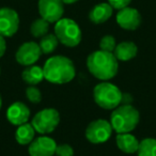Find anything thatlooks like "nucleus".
I'll use <instances>...</instances> for the list:
<instances>
[{
	"mask_svg": "<svg viewBox=\"0 0 156 156\" xmlns=\"http://www.w3.org/2000/svg\"><path fill=\"white\" fill-rule=\"evenodd\" d=\"M138 156H156V139L144 138L139 142Z\"/></svg>",
	"mask_w": 156,
	"mask_h": 156,
	"instance_id": "nucleus-21",
	"label": "nucleus"
},
{
	"mask_svg": "<svg viewBox=\"0 0 156 156\" xmlns=\"http://www.w3.org/2000/svg\"><path fill=\"white\" fill-rule=\"evenodd\" d=\"M55 154L57 156H74V149L67 143H62L57 145Z\"/></svg>",
	"mask_w": 156,
	"mask_h": 156,
	"instance_id": "nucleus-24",
	"label": "nucleus"
},
{
	"mask_svg": "<svg viewBox=\"0 0 156 156\" xmlns=\"http://www.w3.org/2000/svg\"><path fill=\"white\" fill-rule=\"evenodd\" d=\"M138 54V46L132 41H124L117 44L113 55L118 61H129Z\"/></svg>",
	"mask_w": 156,
	"mask_h": 156,
	"instance_id": "nucleus-16",
	"label": "nucleus"
},
{
	"mask_svg": "<svg viewBox=\"0 0 156 156\" xmlns=\"http://www.w3.org/2000/svg\"><path fill=\"white\" fill-rule=\"evenodd\" d=\"M39 45L42 50V54L49 55L57 49L59 45V41L55 35V33H47L43 37H41Z\"/></svg>",
	"mask_w": 156,
	"mask_h": 156,
	"instance_id": "nucleus-19",
	"label": "nucleus"
},
{
	"mask_svg": "<svg viewBox=\"0 0 156 156\" xmlns=\"http://www.w3.org/2000/svg\"><path fill=\"white\" fill-rule=\"evenodd\" d=\"M60 123V113L55 108H45L35 113L31 124L35 132L41 135L52 133Z\"/></svg>",
	"mask_w": 156,
	"mask_h": 156,
	"instance_id": "nucleus-6",
	"label": "nucleus"
},
{
	"mask_svg": "<svg viewBox=\"0 0 156 156\" xmlns=\"http://www.w3.org/2000/svg\"><path fill=\"white\" fill-rule=\"evenodd\" d=\"M132 0H108V3L113 8V10H121L129 5Z\"/></svg>",
	"mask_w": 156,
	"mask_h": 156,
	"instance_id": "nucleus-25",
	"label": "nucleus"
},
{
	"mask_svg": "<svg viewBox=\"0 0 156 156\" xmlns=\"http://www.w3.org/2000/svg\"><path fill=\"white\" fill-rule=\"evenodd\" d=\"M115 46H117V42H115V39L113 35H104L100 41V49L104 50V51L113 52Z\"/></svg>",
	"mask_w": 156,
	"mask_h": 156,
	"instance_id": "nucleus-22",
	"label": "nucleus"
},
{
	"mask_svg": "<svg viewBox=\"0 0 156 156\" xmlns=\"http://www.w3.org/2000/svg\"><path fill=\"white\" fill-rule=\"evenodd\" d=\"M57 142L48 136L37 137L29 144L28 153L30 156H52L56 153Z\"/></svg>",
	"mask_w": 156,
	"mask_h": 156,
	"instance_id": "nucleus-12",
	"label": "nucleus"
},
{
	"mask_svg": "<svg viewBox=\"0 0 156 156\" xmlns=\"http://www.w3.org/2000/svg\"><path fill=\"white\" fill-rule=\"evenodd\" d=\"M1 107H2V98H1V94H0V110H1Z\"/></svg>",
	"mask_w": 156,
	"mask_h": 156,
	"instance_id": "nucleus-29",
	"label": "nucleus"
},
{
	"mask_svg": "<svg viewBox=\"0 0 156 156\" xmlns=\"http://www.w3.org/2000/svg\"><path fill=\"white\" fill-rule=\"evenodd\" d=\"M117 24L124 30L134 31L138 29L142 22L141 14L135 8H130L129 5L119 10L115 16Z\"/></svg>",
	"mask_w": 156,
	"mask_h": 156,
	"instance_id": "nucleus-11",
	"label": "nucleus"
},
{
	"mask_svg": "<svg viewBox=\"0 0 156 156\" xmlns=\"http://www.w3.org/2000/svg\"><path fill=\"white\" fill-rule=\"evenodd\" d=\"M113 8L108 2H101L95 5L89 12V20L95 25L106 23L112 16Z\"/></svg>",
	"mask_w": 156,
	"mask_h": 156,
	"instance_id": "nucleus-14",
	"label": "nucleus"
},
{
	"mask_svg": "<svg viewBox=\"0 0 156 156\" xmlns=\"http://www.w3.org/2000/svg\"><path fill=\"white\" fill-rule=\"evenodd\" d=\"M7 50V42H5V37L0 35V58H2Z\"/></svg>",
	"mask_w": 156,
	"mask_h": 156,
	"instance_id": "nucleus-26",
	"label": "nucleus"
},
{
	"mask_svg": "<svg viewBox=\"0 0 156 156\" xmlns=\"http://www.w3.org/2000/svg\"><path fill=\"white\" fill-rule=\"evenodd\" d=\"M63 2H64V5H73V3L77 2L78 0H62Z\"/></svg>",
	"mask_w": 156,
	"mask_h": 156,
	"instance_id": "nucleus-28",
	"label": "nucleus"
},
{
	"mask_svg": "<svg viewBox=\"0 0 156 156\" xmlns=\"http://www.w3.org/2000/svg\"><path fill=\"white\" fill-rule=\"evenodd\" d=\"M30 109L25 103L15 102L9 106L7 109V119L11 124L20 126L28 122L30 118Z\"/></svg>",
	"mask_w": 156,
	"mask_h": 156,
	"instance_id": "nucleus-13",
	"label": "nucleus"
},
{
	"mask_svg": "<svg viewBox=\"0 0 156 156\" xmlns=\"http://www.w3.org/2000/svg\"><path fill=\"white\" fill-rule=\"evenodd\" d=\"M37 9L42 18L49 24H55L64 14V2L62 0H39Z\"/></svg>",
	"mask_w": 156,
	"mask_h": 156,
	"instance_id": "nucleus-8",
	"label": "nucleus"
},
{
	"mask_svg": "<svg viewBox=\"0 0 156 156\" xmlns=\"http://www.w3.org/2000/svg\"><path fill=\"white\" fill-rule=\"evenodd\" d=\"M44 78L50 83L64 85L71 83L76 76L74 62L65 56H52L43 66Z\"/></svg>",
	"mask_w": 156,
	"mask_h": 156,
	"instance_id": "nucleus-1",
	"label": "nucleus"
},
{
	"mask_svg": "<svg viewBox=\"0 0 156 156\" xmlns=\"http://www.w3.org/2000/svg\"><path fill=\"white\" fill-rule=\"evenodd\" d=\"M42 56L40 45L35 42L29 41L23 43L15 52V60L24 66L33 65L39 61Z\"/></svg>",
	"mask_w": 156,
	"mask_h": 156,
	"instance_id": "nucleus-10",
	"label": "nucleus"
},
{
	"mask_svg": "<svg viewBox=\"0 0 156 156\" xmlns=\"http://www.w3.org/2000/svg\"><path fill=\"white\" fill-rule=\"evenodd\" d=\"M26 98H28V101L32 104H39L42 101V93L40 91L39 88H37L35 86H30L26 89Z\"/></svg>",
	"mask_w": 156,
	"mask_h": 156,
	"instance_id": "nucleus-23",
	"label": "nucleus"
},
{
	"mask_svg": "<svg viewBox=\"0 0 156 156\" xmlns=\"http://www.w3.org/2000/svg\"><path fill=\"white\" fill-rule=\"evenodd\" d=\"M115 142H117L118 149L123 153L134 154L138 151L140 141L130 133H122V134H117Z\"/></svg>",
	"mask_w": 156,
	"mask_h": 156,
	"instance_id": "nucleus-15",
	"label": "nucleus"
},
{
	"mask_svg": "<svg viewBox=\"0 0 156 156\" xmlns=\"http://www.w3.org/2000/svg\"><path fill=\"white\" fill-rule=\"evenodd\" d=\"M133 98L132 95H129L128 93H123V96H122V103L123 104H132Z\"/></svg>",
	"mask_w": 156,
	"mask_h": 156,
	"instance_id": "nucleus-27",
	"label": "nucleus"
},
{
	"mask_svg": "<svg viewBox=\"0 0 156 156\" xmlns=\"http://www.w3.org/2000/svg\"><path fill=\"white\" fill-rule=\"evenodd\" d=\"M123 93L115 85L102 81L93 88V100L98 107L106 110H113L122 103Z\"/></svg>",
	"mask_w": 156,
	"mask_h": 156,
	"instance_id": "nucleus-4",
	"label": "nucleus"
},
{
	"mask_svg": "<svg viewBox=\"0 0 156 156\" xmlns=\"http://www.w3.org/2000/svg\"><path fill=\"white\" fill-rule=\"evenodd\" d=\"M112 130L110 122L104 119H98L90 122L86 128L85 136L89 142L93 144H101L110 139Z\"/></svg>",
	"mask_w": 156,
	"mask_h": 156,
	"instance_id": "nucleus-7",
	"label": "nucleus"
},
{
	"mask_svg": "<svg viewBox=\"0 0 156 156\" xmlns=\"http://www.w3.org/2000/svg\"><path fill=\"white\" fill-rule=\"evenodd\" d=\"M140 121V113L132 104H122L112 110L110 124L117 134L130 133Z\"/></svg>",
	"mask_w": 156,
	"mask_h": 156,
	"instance_id": "nucleus-3",
	"label": "nucleus"
},
{
	"mask_svg": "<svg viewBox=\"0 0 156 156\" xmlns=\"http://www.w3.org/2000/svg\"><path fill=\"white\" fill-rule=\"evenodd\" d=\"M35 129L31 123H25L17 126V129L15 132V140L20 145L30 144L35 136Z\"/></svg>",
	"mask_w": 156,
	"mask_h": 156,
	"instance_id": "nucleus-18",
	"label": "nucleus"
},
{
	"mask_svg": "<svg viewBox=\"0 0 156 156\" xmlns=\"http://www.w3.org/2000/svg\"><path fill=\"white\" fill-rule=\"evenodd\" d=\"M20 29V15L14 9L1 8L0 9V35L11 37Z\"/></svg>",
	"mask_w": 156,
	"mask_h": 156,
	"instance_id": "nucleus-9",
	"label": "nucleus"
},
{
	"mask_svg": "<svg viewBox=\"0 0 156 156\" xmlns=\"http://www.w3.org/2000/svg\"><path fill=\"white\" fill-rule=\"evenodd\" d=\"M0 75H1V67H0Z\"/></svg>",
	"mask_w": 156,
	"mask_h": 156,
	"instance_id": "nucleus-30",
	"label": "nucleus"
},
{
	"mask_svg": "<svg viewBox=\"0 0 156 156\" xmlns=\"http://www.w3.org/2000/svg\"><path fill=\"white\" fill-rule=\"evenodd\" d=\"M87 67L90 74L100 80L112 79L119 71V61L113 52L95 50L87 58Z\"/></svg>",
	"mask_w": 156,
	"mask_h": 156,
	"instance_id": "nucleus-2",
	"label": "nucleus"
},
{
	"mask_svg": "<svg viewBox=\"0 0 156 156\" xmlns=\"http://www.w3.org/2000/svg\"><path fill=\"white\" fill-rule=\"evenodd\" d=\"M23 80L29 86H37L42 80H44V71L43 67L39 66V65H29L26 66V69L23 71L22 73Z\"/></svg>",
	"mask_w": 156,
	"mask_h": 156,
	"instance_id": "nucleus-17",
	"label": "nucleus"
},
{
	"mask_svg": "<svg viewBox=\"0 0 156 156\" xmlns=\"http://www.w3.org/2000/svg\"><path fill=\"white\" fill-rule=\"evenodd\" d=\"M48 31H49V23L42 17L34 20L30 26L31 35L34 37H40L41 39L44 35L47 34Z\"/></svg>",
	"mask_w": 156,
	"mask_h": 156,
	"instance_id": "nucleus-20",
	"label": "nucleus"
},
{
	"mask_svg": "<svg viewBox=\"0 0 156 156\" xmlns=\"http://www.w3.org/2000/svg\"><path fill=\"white\" fill-rule=\"evenodd\" d=\"M55 35L65 47H76L80 44L83 33L79 25L71 18H61L55 23Z\"/></svg>",
	"mask_w": 156,
	"mask_h": 156,
	"instance_id": "nucleus-5",
	"label": "nucleus"
}]
</instances>
